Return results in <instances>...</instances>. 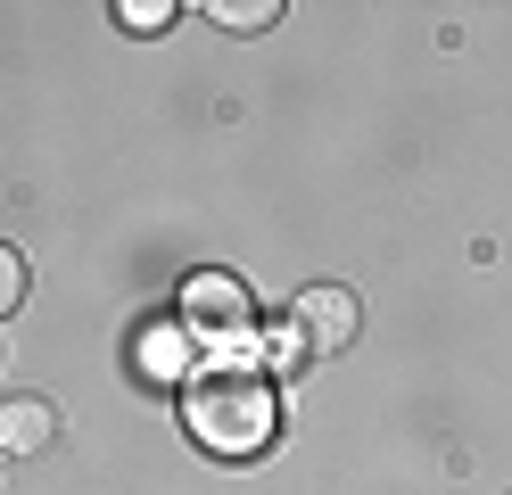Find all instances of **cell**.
Wrapping results in <instances>:
<instances>
[{
  "label": "cell",
  "instance_id": "7",
  "mask_svg": "<svg viewBox=\"0 0 512 495\" xmlns=\"http://www.w3.org/2000/svg\"><path fill=\"white\" fill-rule=\"evenodd\" d=\"M166 17H174L166 0H116V25H133V33H157Z\"/></svg>",
  "mask_w": 512,
  "mask_h": 495
},
{
  "label": "cell",
  "instance_id": "6",
  "mask_svg": "<svg viewBox=\"0 0 512 495\" xmlns=\"http://www.w3.org/2000/svg\"><path fill=\"white\" fill-rule=\"evenodd\" d=\"M223 33H265L273 17H281V0H215V9H207Z\"/></svg>",
  "mask_w": 512,
  "mask_h": 495
},
{
  "label": "cell",
  "instance_id": "5",
  "mask_svg": "<svg viewBox=\"0 0 512 495\" xmlns=\"http://www.w3.org/2000/svg\"><path fill=\"white\" fill-rule=\"evenodd\" d=\"M190 347H199V339H190L182 322H149L141 330V372L149 380H182L190 372Z\"/></svg>",
  "mask_w": 512,
  "mask_h": 495
},
{
  "label": "cell",
  "instance_id": "8",
  "mask_svg": "<svg viewBox=\"0 0 512 495\" xmlns=\"http://www.w3.org/2000/svg\"><path fill=\"white\" fill-rule=\"evenodd\" d=\"M265 363H273V372H298V363H306V339H298L290 322H281L273 339H265Z\"/></svg>",
  "mask_w": 512,
  "mask_h": 495
},
{
  "label": "cell",
  "instance_id": "1",
  "mask_svg": "<svg viewBox=\"0 0 512 495\" xmlns=\"http://www.w3.org/2000/svg\"><path fill=\"white\" fill-rule=\"evenodd\" d=\"M182 413H190V438L215 446V454H256L281 421L273 388L256 380V363H207V372H190Z\"/></svg>",
  "mask_w": 512,
  "mask_h": 495
},
{
  "label": "cell",
  "instance_id": "2",
  "mask_svg": "<svg viewBox=\"0 0 512 495\" xmlns=\"http://www.w3.org/2000/svg\"><path fill=\"white\" fill-rule=\"evenodd\" d=\"M182 330L190 339H215L223 363H240V347H248V289L232 273H199L190 297H182Z\"/></svg>",
  "mask_w": 512,
  "mask_h": 495
},
{
  "label": "cell",
  "instance_id": "4",
  "mask_svg": "<svg viewBox=\"0 0 512 495\" xmlns=\"http://www.w3.org/2000/svg\"><path fill=\"white\" fill-rule=\"evenodd\" d=\"M50 405L42 396H9V405H0V454H42L50 446Z\"/></svg>",
  "mask_w": 512,
  "mask_h": 495
},
{
  "label": "cell",
  "instance_id": "9",
  "mask_svg": "<svg viewBox=\"0 0 512 495\" xmlns=\"http://www.w3.org/2000/svg\"><path fill=\"white\" fill-rule=\"evenodd\" d=\"M17 297H25V256L0 248V314H17Z\"/></svg>",
  "mask_w": 512,
  "mask_h": 495
},
{
  "label": "cell",
  "instance_id": "3",
  "mask_svg": "<svg viewBox=\"0 0 512 495\" xmlns=\"http://www.w3.org/2000/svg\"><path fill=\"white\" fill-rule=\"evenodd\" d=\"M290 330L306 339V355H314V347H323V355H339V347H356V330H364V306H356V289L323 281V289H306L298 306H290Z\"/></svg>",
  "mask_w": 512,
  "mask_h": 495
}]
</instances>
